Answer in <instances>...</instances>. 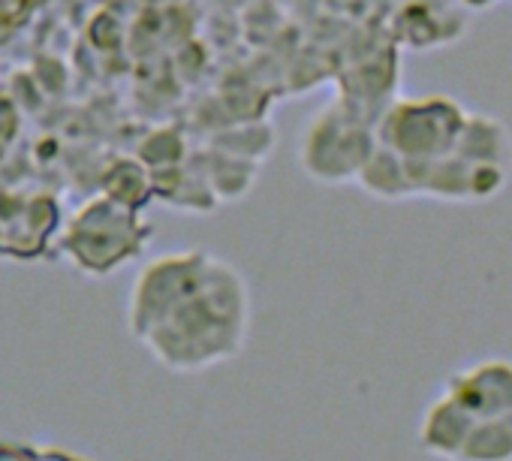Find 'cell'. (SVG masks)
Returning <instances> with one entry per match:
<instances>
[{
	"label": "cell",
	"instance_id": "4fadbf2b",
	"mask_svg": "<svg viewBox=\"0 0 512 461\" xmlns=\"http://www.w3.org/2000/svg\"><path fill=\"white\" fill-rule=\"evenodd\" d=\"M40 461H82V458H73V455L64 452V449H43V452H40Z\"/></svg>",
	"mask_w": 512,
	"mask_h": 461
},
{
	"label": "cell",
	"instance_id": "9c48e42d",
	"mask_svg": "<svg viewBox=\"0 0 512 461\" xmlns=\"http://www.w3.org/2000/svg\"><path fill=\"white\" fill-rule=\"evenodd\" d=\"M455 461H512V419L473 422Z\"/></svg>",
	"mask_w": 512,
	"mask_h": 461
},
{
	"label": "cell",
	"instance_id": "52a82bcc",
	"mask_svg": "<svg viewBox=\"0 0 512 461\" xmlns=\"http://www.w3.org/2000/svg\"><path fill=\"white\" fill-rule=\"evenodd\" d=\"M470 428H473V416L464 413L449 395H443L425 410L422 428H419V443L425 446V452L455 461Z\"/></svg>",
	"mask_w": 512,
	"mask_h": 461
},
{
	"label": "cell",
	"instance_id": "6da1fadb",
	"mask_svg": "<svg viewBox=\"0 0 512 461\" xmlns=\"http://www.w3.org/2000/svg\"><path fill=\"white\" fill-rule=\"evenodd\" d=\"M127 329L163 368L208 371L235 359L247 344V281L208 251L163 254L133 281Z\"/></svg>",
	"mask_w": 512,
	"mask_h": 461
},
{
	"label": "cell",
	"instance_id": "5b68a950",
	"mask_svg": "<svg viewBox=\"0 0 512 461\" xmlns=\"http://www.w3.org/2000/svg\"><path fill=\"white\" fill-rule=\"evenodd\" d=\"M473 422L512 419V362L491 359L479 362L461 374H452L446 392Z\"/></svg>",
	"mask_w": 512,
	"mask_h": 461
},
{
	"label": "cell",
	"instance_id": "7c38bea8",
	"mask_svg": "<svg viewBox=\"0 0 512 461\" xmlns=\"http://www.w3.org/2000/svg\"><path fill=\"white\" fill-rule=\"evenodd\" d=\"M0 461H40V452L13 446V443H0Z\"/></svg>",
	"mask_w": 512,
	"mask_h": 461
},
{
	"label": "cell",
	"instance_id": "30bf717a",
	"mask_svg": "<svg viewBox=\"0 0 512 461\" xmlns=\"http://www.w3.org/2000/svg\"><path fill=\"white\" fill-rule=\"evenodd\" d=\"M109 199L127 205V208H142L151 196H154V181L145 163L139 160H121L112 166V172L106 175V193Z\"/></svg>",
	"mask_w": 512,
	"mask_h": 461
},
{
	"label": "cell",
	"instance_id": "ba28073f",
	"mask_svg": "<svg viewBox=\"0 0 512 461\" xmlns=\"http://www.w3.org/2000/svg\"><path fill=\"white\" fill-rule=\"evenodd\" d=\"M356 184L377 196V199H386V202H398V199H413V184H410V175H407V166L401 157H395L392 151L386 148H374V154L368 157L365 169L359 172Z\"/></svg>",
	"mask_w": 512,
	"mask_h": 461
},
{
	"label": "cell",
	"instance_id": "277c9868",
	"mask_svg": "<svg viewBox=\"0 0 512 461\" xmlns=\"http://www.w3.org/2000/svg\"><path fill=\"white\" fill-rule=\"evenodd\" d=\"M464 121L467 112L446 97L395 100L383 109L374 136L404 163H434L455 151Z\"/></svg>",
	"mask_w": 512,
	"mask_h": 461
},
{
	"label": "cell",
	"instance_id": "8fae6325",
	"mask_svg": "<svg viewBox=\"0 0 512 461\" xmlns=\"http://www.w3.org/2000/svg\"><path fill=\"white\" fill-rule=\"evenodd\" d=\"M16 133H19V112L10 97L0 94V160H4L7 151L13 148Z\"/></svg>",
	"mask_w": 512,
	"mask_h": 461
},
{
	"label": "cell",
	"instance_id": "3957f363",
	"mask_svg": "<svg viewBox=\"0 0 512 461\" xmlns=\"http://www.w3.org/2000/svg\"><path fill=\"white\" fill-rule=\"evenodd\" d=\"M374 121L344 97L326 103L305 127L299 145L302 169L320 184H356L377 148Z\"/></svg>",
	"mask_w": 512,
	"mask_h": 461
},
{
	"label": "cell",
	"instance_id": "8992f818",
	"mask_svg": "<svg viewBox=\"0 0 512 461\" xmlns=\"http://www.w3.org/2000/svg\"><path fill=\"white\" fill-rule=\"evenodd\" d=\"M58 226V205L55 199H25L22 205L0 211V254L19 260L37 257L49 233Z\"/></svg>",
	"mask_w": 512,
	"mask_h": 461
},
{
	"label": "cell",
	"instance_id": "7a4b0ae2",
	"mask_svg": "<svg viewBox=\"0 0 512 461\" xmlns=\"http://www.w3.org/2000/svg\"><path fill=\"white\" fill-rule=\"evenodd\" d=\"M151 242V226L142 211L127 208L109 196L88 199L64 226L61 254L88 278H106L124 263L145 254Z\"/></svg>",
	"mask_w": 512,
	"mask_h": 461
},
{
	"label": "cell",
	"instance_id": "5bb4252c",
	"mask_svg": "<svg viewBox=\"0 0 512 461\" xmlns=\"http://www.w3.org/2000/svg\"><path fill=\"white\" fill-rule=\"evenodd\" d=\"M467 4H473V7H482V4H488V0H467Z\"/></svg>",
	"mask_w": 512,
	"mask_h": 461
}]
</instances>
